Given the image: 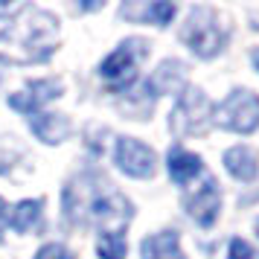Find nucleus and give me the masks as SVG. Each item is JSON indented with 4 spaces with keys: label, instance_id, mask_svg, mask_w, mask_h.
Returning a JSON list of instances; mask_svg holds the SVG:
<instances>
[{
    "label": "nucleus",
    "instance_id": "f257e3e1",
    "mask_svg": "<svg viewBox=\"0 0 259 259\" xmlns=\"http://www.w3.org/2000/svg\"><path fill=\"white\" fill-rule=\"evenodd\" d=\"M64 215L76 224H94L105 233H117L131 222L134 207L102 175L84 172L64 189Z\"/></svg>",
    "mask_w": 259,
    "mask_h": 259
},
{
    "label": "nucleus",
    "instance_id": "f03ea898",
    "mask_svg": "<svg viewBox=\"0 0 259 259\" xmlns=\"http://www.w3.org/2000/svg\"><path fill=\"white\" fill-rule=\"evenodd\" d=\"M59 44L56 18L38 6H24L0 21V61L35 64L44 61Z\"/></svg>",
    "mask_w": 259,
    "mask_h": 259
},
{
    "label": "nucleus",
    "instance_id": "7ed1b4c3",
    "mask_svg": "<svg viewBox=\"0 0 259 259\" xmlns=\"http://www.w3.org/2000/svg\"><path fill=\"white\" fill-rule=\"evenodd\" d=\"M181 38L198 59H215L227 44V26L219 21V15L212 9H192L187 24L181 29Z\"/></svg>",
    "mask_w": 259,
    "mask_h": 259
},
{
    "label": "nucleus",
    "instance_id": "20e7f679",
    "mask_svg": "<svg viewBox=\"0 0 259 259\" xmlns=\"http://www.w3.org/2000/svg\"><path fill=\"white\" fill-rule=\"evenodd\" d=\"M212 114H215V108L204 96V91L187 88L178 96V105L169 114V128H172L175 137H201V134L210 131Z\"/></svg>",
    "mask_w": 259,
    "mask_h": 259
},
{
    "label": "nucleus",
    "instance_id": "39448f33",
    "mask_svg": "<svg viewBox=\"0 0 259 259\" xmlns=\"http://www.w3.org/2000/svg\"><path fill=\"white\" fill-rule=\"evenodd\" d=\"M146 56H149V44L140 41V38H128V41H122V44L99 64V76H102L114 91H122V88H128V84L137 79V64H140Z\"/></svg>",
    "mask_w": 259,
    "mask_h": 259
},
{
    "label": "nucleus",
    "instance_id": "423d86ee",
    "mask_svg": "<svg viewBox=\"0 0 259 259\" xmlns=\"http://www.w3.org/2000/svg\"><path fill=\"white\" fill-rule=\"evenodd\" d=\"M212 119L227 131L236 134H253L259 128V96L253 91H233V94L224 99L222 105L215 108Z\"/></svg>",
    "mask_w": 259,
    "mask_h": 259
},
{
    "label": "nucleus",
    "instance_id": "0eeeda50",
    "mask_svg": "<svg viewBox=\"0 0 259 259\" xmlns=\"http://www.w3.org/2000/svg\"><path fill=\"white\" fill-rule=\"evenodd\" d=\"M114 157H117L119 169L131 178H152L154 169H157V154L146 143L134 140V137H119Z\"/></svg>",
    "mask_w": 259,
    "mask_h": 259
},
{
    "label": "nucleus",
    "instance_id": "6e6552de",
    "mask_svg": "<svg viewBox=\"0 0 259 259\" xmlns=\"http://www.w3.org/2000/svg\"><path fill=\"white\" fill-rule=\"evenodd\" d=\"M219 210H222V192L212 178H204V184L192 195H187V212L201 227H210L219 219Z\"/></svg>",
    "mask_w": 259,
    "mask_h": 259
},
{
    "label": "nucleus",
    "instance_id": "1a4fd4ad",
    "mask_svg": "<svg viewBox=\"0 0 259 259\" xmlns=\"http://www.w3.org/2000/svg\"><path fill=\"white\" fill-rule=\"evenodd\" d=\"M61 91H64L61 79H41V82L29 84L24 94H15L12 99H9V105H12L15 111H24L26 117H32V114H38V111H41V105H44V102H50V99H59Z\"/></svg>",
    "mask_w": 259,
    "mask_h": 259
},
{
    "label": "nucleus",
    "instance_id": "9d476101",
    "mask_svg": "<svg viewBox=\"0 0 259 259\" xmlns=\"http://www.w3.org/2000/svg\"><path fill=\"white\" fill-rule=\"evenodd\" d=\"M184 84H187V67H184L181 61L169 59L154 70L152 82L146 84V88H149L154 96H160V94H178V91H184Z\"/></svg>",
    "mask_w": 259,
    "mask_h": 259
},
{
    "label": "nucleus",
    "instance_id": "9b49d317",
    "mask_svg": "<svg viewBox=\"0 0 259 259\" xmlns=\"http://www.w3.org/2000/svg\"><path fill=\"white\" fill-rule=\"evenodd\" d=\"M140 256L143 259H187L184 250H181V239H178L175 230H163V233H154L149 239H143Z\"/></svg>",
    "mask_w": 259,
    "mask_h": 259
},
{
    "label": "nucleus",
    "instance_id": "f8f14e48",
    "mask_svg": "<svg viewBox=\"0 0 259 259\" xmlns=\"http://www.w3.org/2000/svg\"><path fill=\"white\" fill-rule=\"evenodd\" d=\"M29 125H32V131L44 143H61L70 134V119L64 114H44V111H38V114L29 117Z\"/></svg>",
    "mask_w": 259,
    "mask_h": 259
},
{
    "label": "nucleus",
    "instance_id": "ddd939ff",
    "mask_svg": "<svg viewBox=\"0 0 259 259\" xmlns=\"http://www.w3.org/2000/svg\"><path fill=\"white\" fill-rule=\"evenodd\" d=\"M224 169L236 178V181H253L259 172L256 166V154L250 152L247 146H233L224 152Z\"/></svg>",
    "mask_w": 259,
    "mask_h": 259
},
{
    "label": "nucleus",
    "instance_id": "4468645a",
    "mask_svg": "<svg viewBox=\"0 0 259 259\" xmlns=\"http://www.w3.org/2000/svg\"><path fill=\"white\" fill-rule=\"evenodd\" d=\"M166 166H169V178H172L175 184H189V181L201 172V157L187 152V149H172Z\"/></svg>",
    "mask_w": 259,
    "mask_h": 259
},
{
    "label": "nucleus",
    "instance_id": "2eb2a0df",
    "mask_svg": "<svg viewBox=\"0 0 259 259\" xmlns=\"http://www.w3.org/2000/svg\"><path fill=\"white\" fill-rule=\"evenodd\" d=\"M41 207H44V201H38V198L21 201V204L12 210V219H9V224H12L18 233H29V230H32V227L41 222Z\"/></svg>",
    "mask_w": 259,
    "mask_h": 259
},
{
    "label": "nucleus",
    "instance_id": "dca6fc26",
    "mask_svg": "<svg viewBox=\"0 0 259 259\" xmlns=\"http://www.w3.org/2000/svg\"><path fill=\"white\" fill-rule=\"evenodd\" d=\"M96 253L102 259H122L125 256V239L122 233H105L99 236V242H96Z\"/></svg>",
    "mask_w": 259,
    "mask_h": 259
},
{
    "label": "nucleus",
    "instance_id": "f3484780",
    "mask_svg": "<svg viewBox=\"0 0 259 259\" xmlns=\"http://www.w3.org/2000/svg\"><path fill=\"white\" fill-rule=\"evenodd\" d=\"M143 18L152 21V24H157V26H166L172 18H175V6H172V3H163V0H157V3H152V6L143 12Z\"/></svg>",
    "mask_w": 259,
    "mask_h": 259
},
{
    "label": "nucleus",
    "instance_id": "a211bd4d",
    "mask_svg": "<svg viewBox=\"0 0 259 259\" xmlns=\"http://www.w3.org/2000/svg\"><path fill=\"white\" fill-rule=\"evenodd\" d=\"M35 259H73V253L64 245H44Z\"/></svg>",
    "mask_w": 259,
    "mask_h": 259
},
{
    "label": "nucleus",
    "instance_id": "6ab92c4d",
    "mask_svg": "<svg viewBox=\"0 0 259 259\" xmlns=\"http://www.w3.org/2000/svg\"><path fill=\"white\" fill-rule=\"evenodd\" d=\"M253 256V247L247 245L245 239H230V256L227 259H250Z\"/></svg>",
    "mask_w": 259,
    "mask_h": 259
},
{
    "label": "nucleus",
    "instance_id": "aec40b11",
    "mask_svg": "<svg viewBox=\"0 0 259 259\" xmlns=\"http://www.w3.org/2000/svg\"><path fill=\"white\" fill-rule=\"evenodd\" d=\"M3 227H6V204L0 198V233H3Z\"/></svg>",
    "mask_w": 259,
    "mask_h": 259
},
{
    "label": "nucleus",
    "instance_id": "412c9836",
    "mask_svg": "<svg viewBox=\"0 0 259 259\" xmlns=\"http://www.w3.org/2000/svg\"><path fill=\"white\" fill-rule=\"evenodd\" d=\"M253 64H256V70H259V50L253 53Z\"/></svg>",
    "mask_w": 259,
    "mask_h": 259
},
{
    "label": "nucleus",
    "instance_id": "4be33fe9",
    "mask_svg": "<svg viewBox=\"0 0 259 259\" xmlns=\"http://www.w3.org/2000/svg\"><path fill=\"white\" fill-rule=\"evenodd\" d=\"M256 233H259V219H256Z\"/></svg>",
    "mask_w": 259,
    "mask_h": 259
}]
</instances>
